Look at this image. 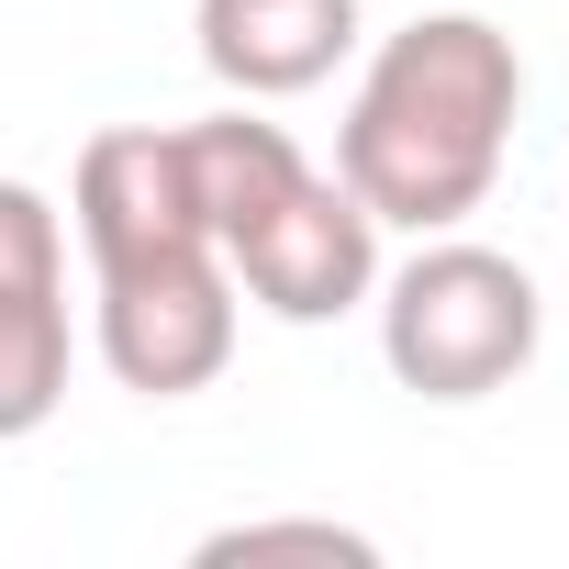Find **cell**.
<instances>
[{"label": "cell", "instance_id": "cell-1", "mask_svg": "<svg viewBox=\"0 0 569 569\" xmlns=\"http://www.w3.org/2000/svg\"><path fill=\"white\" fill-rule=\"evenodd\" d=\"M513 112H525L513 34L480 12H425L369 57V79L336 123V179L402 234H458L502 179Z\"/></svg>", "mask_w": 569, "mask_h": 569}, {"label": "cell", "instance_id": "cell-2", "mask_svg": "<svg viewBox=\"0 0 569 569\" xmlns=\"http://www.w3.org/2000/svg\"><path fill=\"white\" fill-rule=\"evenodd\" d=\"M536 336H547V302H536V279L502 246L425 234L380 279V358L425 402H491V391H513L536 369Z\"/></svg>", "mask_w": 569, "mask_h": 569}, {"label": "cell", "instance_id": "cell-3", "mask_svg": "<svg viewBox=\"0 0 569 569\" xmlns=\"http://www.w3.org/2000/svg\"><path fill=\"white\" fill-rule=\"evenodd\" d=\"M101 279V369L146 402L212 391L234 358V268L223 246H168V257H123L90 268Z\"/></svg>", "mask_w": 569, "mask_h": 569}, {"label": "cell", "instance_id": "cell-4", "mask_svg": "<svg viewBox=\"0 0 569 569\" xmlns=\"http://www.w3.org/2000/svg\"><path fill=\"white\" fill-rule=\"evenodd\" d=\"M223 268H234V291L268 325H336V313H358L380 291V212L347 179L313 168L246 246H223Z\"/></svg>", "mask_w": 569, "mask_h": 569}, {"label": "cell", "instance_id": "cell-5", "mask_svg": "<svg viewBox=\"0 0 569 569\" xmlns=\"http://www.w3.org/2000/svg\"><path fill=\"white\" fill-rule=\"evenodd\" d=\"M68 402V234L34 179H0V447Z\"/></svg>", "mask_w": 569, "mask_h": 569}, {"label": "cell", "instance_id": "cell-6", "mask_svg": "<svg viewBox=\"0 0 569 569\" xmlns=\"http://www.w3.org/2000/svg\"><path fill=\"white\" fill-rule=\"evenodd\" d=\"M79 246L90 268H123V257H168V246H212L201 201H190V157H179V123H112L79 146Z\"/></svg>", "mask_w": 569, "mask_h": 569}, {"label": "cell", "instance_id": "cell-7", "mask_svg": "<svg viewBox=\"0 0 569 569\" xmlns=\"http://www.w3.org/2000/svg\"><path fill=\"white\" fill-rule=\"evenodd\" d=\"M190 34L234 101H302L358 57V0H201Z\"/></svg>", "mask_w": 569, "mask_h": 569}, {"label": "cell", "instance_id": "cell-8", "mask_svg": "<svg viewBox=\"0 0 569 569\" xmlns=\"http://www.w3.org/2000/svg\"><path fill=\"white\" fill-rule=\"evenodd\" d=\"M179 157H190V201H201V223H212V246H246L279 201H291L302 179H313V157L279 134V123H257V112H212V123H179Z\"/></svg>", "mask_w": 569, "mask_h": 569}, {"label": "cell", "instance_id": "cell-9", "mask_svg": "<svg viewBox=\"0 0 569 569\" xmlns=\"http://www.w3.org/2000/svg\"><path fill=\"white\" fill-rule=\"evenodd\" d=\"M234 558H347V569H369L380 547L358 525H336V513H257V525L201 536V569H234Z\"/></svg>", "mask_w": 569, "mask_h": 569}]
</instances>
